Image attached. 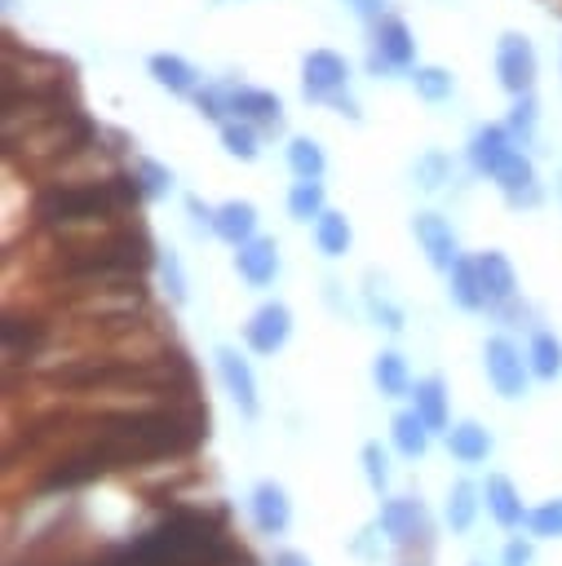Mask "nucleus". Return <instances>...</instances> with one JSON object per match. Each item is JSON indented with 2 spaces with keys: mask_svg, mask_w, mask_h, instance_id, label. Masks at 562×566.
<instances>
[{
  "mask_svg": "<svg viewBox=\"0 0 562 566\" xmlns=\"http://www.w3.org/2000/svg\"><path fill=\"white\" fill-rule=\"evenodd\" d=\"M376 526H381V535H385L394 548H420V544H434L429 509H425L416 495H394V500H385Z\"/></svg>",
  "mask_w": 562,
  "mask_h": 566,
  "instance_id": "nucleus-1",
  "label": "nucleus"
},
{
  "mask_svg": "<svg viewBox=\"0 0 562 566\" xmlns=\"http://www.w3.org/2000/svg\"><path fill=\"white\" fill-rule=\"evenodd\" d=\"M482 363H487V380L500 398H522L527 394V376H531V363L522 358V349L509 340V336H491L482 345Z\"/></svg>",
  "mask_w": 562,
  "mask_h": 566,
  "instance_id": "nucleus-2",
  "label": "nucleus"
},
{
  "mask_svg": "<svg viewBox=\"0 0 562 566\" xmlns=\"http://www.w3.org/2000/svg\"><path fill=\"white\" fill-rule=\"evenodd\" d=\"M412 62H416V40H412L407 22L394 18V13L376 18L372 22V57H367V66L372 71H412Z\"/></svg>",
  "mask_w": 562,
  "mask_h": 566,
  "instance_id": "nucleus-3",
  "label": "nucleus"
},
{
  "mask_svg": "<svg viewBox=\"0 0 562 566\" xmlns=\"http://www.w3.org/2000/svg\"><path fill=\"white\" fill-rule=\"evenodd\" d=\"M535 71H540V62H535L531 40L518 35V31H504L496 40V80L504 84V93H513V97L531 93L535 88Z\"/></svg>",
  "mask_w": 562,
  "mask_h": 566,
  "instance_id": "nucleus-4",
  "label": "nucleus"
},
{
  "mask_svg": "<svg viewBox=\"0 0 562 566\" xmlns=\"http://www.w3.org/2000/svg\"><path fill=\"white\" fill-rule=\"evenodd\" d=\"M350 84V62L332 49H310L301 57V93L310 102H332L336 93H345Z\"/></svg>",
  "mask_w": 562,
  "mask_h": 566,
  "instance_id": "nucleus-5",
  "label": "nucleus"
},
{
  "mask_svg": "<svg viewBox=\"0 0 562 566\" xmlns=\"http://www.w3.org/2000/svg\"><path fill=\"white\" fill-rule=\"evenodd\" d=\"M288 336H292V310L283 301L257 305L252 318L243 323V340H248L252 354H274V349L288 345Z\"/></svg>",
  "mask_w": 562,
  "mask_h": 566,
  "instance_id": "nucleus-6",
  "label": "nucleus"
},
{
  "mask_svg": "<svg viewBox=\"0 0 562 566\" xmlns=\"http://www.w3.org/2000/svg\"><path fill=\"white\" fill-rule=\"evenodd\" d=\"M212 363H217V376H221L226 394L235 398V407H239L248 420H257V416H261V398H257V376H252L248 358H239V349L221 345V349L212 354Z\"/></svg>",
  "mask_w": 562,
  "mask_h": 566,
  "instance_id": "nucleus-7",
  "label": "nucleus"
},
{
  "mask_svg": "<svg viewBox=\"0 0 562 566\" xmlns=\"http://www.w3.org/2000/svg\"><path fill=\"white\" fill-rule=\"evenodd\" d=\"M412 234H416V243H420V252L429 256V265L434 270H451L456 261H460V248H456V234H451V226L438 217V212H416L412 217Z\"/></svg>",
  "mask_w": 562,
  "mask_h": 566,
  "instance_id": "nucleus-8",
  "label": "nucleus"
},
{
  "mask_svg": "<svg viewBox=\"0 0 562 566\" xmlns=\"http://www.w3.org/2000/svg\"><path fill=\"white\" fill-rule=\"evenodd\" d=\"M248 513H252V526H257L261 535H283V531L292 526V500H288V491H283L279 482H270V478L252 486Z\"/></svg>",
  "mask_w": 562,
  "mask_h": 566,
  "instance_id": "nucleus-9",
  "label": "nucleus"
},
{
  "mask_svg": "<svg viewBox=\"0 0 562 566\" xmlns=\"http://www.w3.org/2000/svg\"><path fill=\"white\" fill-rule=\"evenodd\" d=\"M518 150V137L509 133V124H478L469 137V164L482 177H496V168Z\"/></svg>",
  "mask_w": 562,
  "mask_h": 566,
  "instance_id": "nucleus-10",
  "label": "nucleus"
},
{
  "mask_svg": "<svg viewBox=\"0 0 562 566\" xmlns=\"http://www.w3.org/2000/svg\"><path fill=\"white\" fill-rule=\"evenodd\" d=\"M500 190H504V199L513 203V208H535L544 195H540V186H535V164L522 155V150H513L500 168H496V177H491Z\"/></svg>",
  "mask_w": 562,
  "mask_h": 566,
  "instance_id": "nucleus-11",
  "label": "nucleus"
},
{
  "mask_svg": "<svg viewBox=\"0 0 562 566\" xmlns=\"http://www.w3.org/2000/svg\"><path fill=\"white\" fill-rule=\"evenodd\" d=\"M235 270H239V279L252 283V287L274 283V274H279V248H274V239L252 234L248 243H239V248H235Z\"/></svg>",
  "mask_w": 562,
  "mask_h": 566,
  "instance_id": "nucleus-12",
  "label": "nucleus"
},
{
  "mask_svg": "<svg viewBox=\"0 0 562 566\" xmlns=\"http://www.w3.org/2000/svg\"><path fill=\"white\" fill-rule=\"evenodd\" d=\"M482 504H487V513L504 526V531H518V526H527V504H522V495H518V486L504 478V473H491L487 482H482Z\"/></svg>",
  "mask_w": 562,
  "mask_h": 566,
  "instance_id": "nucleus-13",
  "label": "nucleus"
},
{
  "mask_svg": "<svg viewBox=\"0 0 562 566\" xmlns=\"http://www.w3.org/2000/svg\"><path fill=\"white\" fill-rule=\"evenodd\" d=\"M279 97L266 93V88H252V84H230V115L235 119H248L257 128H279Z\"/></svg>",
  "mask_w": 562,
  "mask_h": 566,
  "instance_id": "nucleus-14",
  "label": "nucleus"
},
{
  "mask_svg": "<svg viewBox=\"0 0 562 566\" xmlns=\"http://www.w3.org/2000/svg\"><path fill=\"white\" fill-rule=\"evenodd\" d=\"M478 279H482V292H487V310H500L518 296V274L509 265L504 252H478Z\"/></svg>",
  "mask_w": 562,
  "mask_h": 566,
  "instance_id": "nucleus-15",
  "label": "nucleus"
},
{
  "mask_svg": "<svg viewBox=\"0 0 562 566\" xmlns=\"http://www.w3.org/2000/svg\"><path fill=\"white\" fill-rule=\"evenodd\" d=\"M212 234L226 239L230 248L248 243V239L257 234V208H252L248 199H226V203H217V208H212Z\"/></svg>",
  "mask_w": 562,
  "mask_h": 566,
  "instance_id": "nucleus-16",
  "label": "nucleus"
},
{
  "mask_svg": "<svg viewBox=\"0 0 562 566\" xmlns=\"http://www.w3.org/2000/svg\"><path fill=\"white\" fill-rule=\"evenodd\" d=\"M146 71H150V80H155L159 88H168V93H177V97H186V93L199 88V71H195L181 53H150V57H146Z\"/></svg>",
  "mask_w": 562,
  "mask_h": 566,
  "instance_id": "nucleus-17",
  "label": "nucleus"
},
{
  "mask_svg": "<svg viewBox=\"0 0 562 566\" xmlns=\"http://www.w3.org/2000/svg\"><path fill=\"white\" fill-rule=\"evenodd\" d=\"M447 292L460 310H482L487 305V292H482V279H478V261L473 256H460L451 270H447Z\"/></svg>",
  "mask_w": 562,
  "mask_h": 566,
  "instance_id": "nucleus-18",
  "label": "nucleus"
},
{
  "mask_svg": "<svg viewBox=\"0 0 562 566\" xmlns=\"http://www.w3.org/2000/svg\"><path fill=\"white\" fill-rule=\"evenodd\" d=\"M412 407L420 411V420L438 433V429H447V385H443V376H420L416 385H412Z\"/></svg>",
  "mask_w": 562,
  "mask_h": 566,
  "instance_id": "nucleus-19",
  "label": "nucleus"
},
{
  "mask_svg": "<svg viewBox=\"0 0 562 566\" xmlns=\"http://www.w3.org/2000/svg\"><path fill=\"white\" fill-rule=\"evenodd\" d=\"M447 451H451L460 464H478V460H487V451H491V433H487L478 420H460V424L447 429Z\"/></svg>",
  "mask_w": 562,
  "mask_h": 566,
  "instance_id": "nucleus-20",
  "label": "nucleus"
},
{
  "mask_svg": "<svg viewBox=\"0 0 562 566\" xmlns=\"http://www.w3.org/2000/svg\"><path fill=\"white\" fill-rule=\"evenodd\" d=\"M429 424L420 420V411L416 407H407V411H398L394 420H389V438H394V447L407 455V460H416V455H425V447H429Z\"/></svg>",
  "mask_w": 562,
  "mask_h": 566,
  "instance_id": "nucleus-21",
  "label": "nucleus"
},
{
  "mask_svg": "<svg viewBox=\"0 0 562 566\" xmlns=\"http://www.w3.org/2000/svg\"><path fill=\"white\" fill-rule=\"evenodd\" d=\"M372 380H376V389H381L385 398L412 394V376H407V363H403L398 349H381V354L372 358Z\"/></svg>",
  "mask_w": 562,
  "mask_h": 566,
  "instance_id": "nucleus-22",
  "label": "nucleus"
},
{
  "mask_svg": "<svg viewBox=\"0 0 562 566\" xmlns=\"http://www.w3.org/2000/svg\"><path fill=\"white\" fill-rule=\"evenodd\" d=\"M478 495H482V486H473L469 478L451 482V491H447V526H451V531H469V526H473L478 504H482Z\"/></svg>",
  "mask_w": 562,
  "mask_h": 566,
  "instance_id": "nucleus-23",
  "label": "nucleus"
},
{
  "mask_svg": "<svg viewBox=\"0 0 562 566\" xmlns=\"http://www.w3.org/2000/svg\"><path fill=\"white\" fill-rule=\"evenodd\" d=\"M288 212L296 221H319L327 208H323V181L319 177H296L292 190H288Z\"/></svg>",
  "mask_w": 562,
  "mask_h": 566,
  "instance_id": "nucleus-24",
  "label": "nucleus"
},
{
  "mask_svg": "<svg viewBox=\"0 0 562 566\" xmlns=\"http://www.w3.org/2000/svg\"><path fill=\"white\" fill-rule=\"evenodd\" d=\"M350 221H345V212H323L319 221H314V243H319V252L323 256H345L350 252Z\"/></svg>",
  "mask_w": 562,
  "mask_h": 566,
  "instance_id": "nucleus-25",
  "label": "nucleus"
},
{
  "mask_svg": "<svg viewBox=\"0 0 562 566\" xmlns=\"http://www.w3.org/2000/svg\"><path fill=\"white\" fill-rule=\"evenodd\" d=\"M527 363H531V376L553 380L562 371V340L553 332H535L531 345H527Z\"/></svg>",
  "mask_w": 562,
  "mask_h": 566,
  "instance_id": "nucleus-26",
  "label": "nucleus"
},
{
  "mask_svg": "<svg viewBox=\"0 0 562 566\" xmlns=\"http://www.w3.org/2000/svg\"><path fill=\"white\" fill-rule=\"evenodd\" d=\"M221 146H226V155H235V159H243V164H252L257 155H261V137H257V124H248V119H226L221 124Z\"/></svg>",
  "mask_w": 562,
  "mask_h": 566,
  "instance_id": "nucleus-27",
  "label": "nucleus"
},
{
  "mask_svg": "<svg viewBox=\"0 0 562 566\" xmlns=\"http://www.w3.org/2000/svg\"><path fill=\"white\" fill-rule=\"evenodd\" d=\"M288 168H292L296 177H323V168H327L323 146H319L314 137H292V142H288Z\"/></svg>",
  "mask_w": 562,
  "mask_h": 566,
  "instance_id": "nucleus-28",
  "label": "nucleus"
},
{
  "mask_svg": "<svg viewBox=\"0 0 562 566\" xmlns=\"http://www.w3.org/2000/svg\"><path fill=\"white\" fill-rule=\"evenodd\" d=\"M412 88H416L425 102H447L451 88H456V80H451V71H443V66H412Z\"/></svg>",
  "mask_w": 562,
  "mask_h": 566,
  "instance_id": "nucleus-29",
  "label": "nucleus"
},
{
  "mask_svg": "<svg viewBox=\"0 0 562 566\" xmlns=\"http://www.w3.org/2000/svg\"><path fill=\"white\" fill-rule=\"evenodd\" d=\"M168 186H173V172H168L159 159H137V164H133V190H137L142 199H159Z\"/></svg>",
  "mask_w": 562,
  "mask_h": 566,
  "instance_id": "nucleus-30",
  "label": "nucleus"
},
{
  "mask_svg": "<svg viewBox=\"0 0 562 566\" xmlns=\"http://www.w3.org/2000/svg\"><path fill=\"white\" fill-rule=\"evenodd\" d=\"M527 531H531L535 539H558V535H562V495L535 504V509L527 513Z\"/></svg>",
  "mask_w": 562,
  "mask_h": 566,
  "instance_id": "nucleus-31",
  "label": "nucleus"
},
{
  "mask_svg": "<svg viewBox=\"0 0 562 566\" xmlns=\"http://www.w3.org/2000/svg\"><path fill=\"white\" fill-rule=\"evenodd\" d=\"M195 106H199L204 119L226 124V115H230V84H204V88H195Z\"/></svg>",
  "mask_w": 562,
  "mask_h": 566,
  "instance_id": "nucleus-32",
  "label": "nucleus"
},
{
  "mask_svg": "<svg viewBox=\"0 0 562 566\" xmlns=\"http://www.w3.org/2000/svg\"><path fill=\"white\" fill-rule=\"evenodd\" d=\"M535 119H540L535 97H531V93H518L513 106H509V133L522 137V142H531V137H535Z\"/></svg>",
  "mask_w": 562,
  "mask_h": 566,
  "instance_id": "nucleus-33",
  "label": "nucleus"
},
{
  "mask_svg": "<svg viewBox=\"0 0 562 566\" xmlns=\"http://www.w3.org/2000/svg\"><path fill=\"white\" fill-rule=\"evenodd\" d=\"M416 181H420L425 190H438L443 181H451V159H447L443 150H425V155L416 159Z\"/></svg>",
  "mask_w": 562,
  "mask_h": 566,
  "instance_id": "nucleus-34",
  "label": "nucleus"
},
{
  "mask_svg": "<svg viewBox=\"0 0 562 566\" xmlns=\"http://www.w3.org/2000/svg\"><path fill=\"white\" fill-rule=\"evenodd\" d=\"M358 460H363V473H367V486L372 491H385V482H389V460H385V451H381V442H363V451H358Z\"/></svg>",
  "mask_w": 562,
  "mask_h": 566,
  "instance_id": "nucleus-35",
  "label": "nucleus"
},
{
  "mask_svg": "<svg viewBox=\"0 0 562 566\" xmlns=\"http://www.w3.org/2000/svg\"><path fill=\"white\" fill-rule=\"evenodd\" d=\"M159 274H164V283H168V296L181 305L190 292H186V270H181V261H177V252H173V248L159 256Z\"/></svg>",
  "mask_w": 562,
  "mask_h": 566,
  "instance_id": "nucleus-36",
  "label": "nucleus"
},
{
  "mask_svg": "<svg viewBox=\"0 0 562 566\" xmlns=\"http://www.w3.org/2000/svg\"><path fill=\"white\" fill-rule=\"evenodd\" d=\"M367 310H372V318L385 327V332H403V310L394 305V301H385V296H376L372 287H367Z\"/></svg>",
  "mask_w": 562,
  "mask_h": 566,
  "instance_id": "nucleus-37",
  "label": "nucleus"
},
{
  "mask_svg": "<svg viewBox=\"0 0 562 566\" xmlns=\"http://www.w3.org/2000/svg\"><path fill=\"white\" fill-rule=\"evenodd\" d=\"M500 566H531V544L527 539H509L500 553Z\"/></svg>",
  "mask_w": 562,
  "mask_h": 566,
  "instance_id": "nucleus-38",
  "label": "nucleus"
},
{
  "mask_svg": "<svg viewBox=\"0 0 562 566\" xmlns=\"http://www.w3.org/2000/svg\"><path fill=\"white\" fill-rule=\"evenodd\" d=\"M341 4H350V13H354V18H363V22L385 18V0H341Z\"/></svg>",
  "mask_w": 562,
  "mask_h": 566,
  "instance_id": "nucleus-39",
  "label": "nucleus"
},
{
  "mask_svg": "<svg viewBox=\"0 0 562 566\" xmlns=\"http://www.w3.org/2000/svg\"><path fill=\"white\" fill-rule=\"evenodd\" d=\"M429 557H434V544H420V548H398L394 566H429Z\"/></svg>",
  "mask_w": 562,
  "mask_h": 566,
  "instance_id": "nucleus-40",
  "label": "nucleus"
},
{
  "mask_svg": "<svg viewBox=\"0 0 562 566\" xmlns=\"http://www.w3.org/2000/svg\"><path fill=\"white\" fill-rule=\"evenodd\" d=\"M186 212H190V217H195V226H208V230H212V208H208V203H199V199H195V195H190V199H186Z\"/></svg>",
  "mask_w": 562,
  "mask_h": 566,
  "instance_id": "nucleus-41",
  "label": "nucleus"
},
{
  "mask_svg": "<svg viewBox=\"0 0 562 566\" xmlns=\"http://www.w3.org/2000/svg\"><path fill=\"white\" fill-rule=\"evenodd\" d=\"M274 566H314L305 553H296V548H279L274 553Z\"/></svg>",
  "mask_w": 562,
  "mask_h": 566,
  "instance_id": "nucleus-42",
  "label": "nucleus"
},
{
  "mask_svg": "<svg viewBox=\"0 0 562 566\" xmlns=\"http://www.w3.org/2000/svg\"><path fill=\"white\" fill-rule=\"evenodd\" d=\"M327 106H332V111H341V115H350V119H358V106H354V97H350V93H336Z\"/></svg>",
  "mask_w": 562,
  "mask_h": 566,
  "instance_id": "nucleus-43",
  "label": "nucleus"
},
{
  "mask_svg": "<svg viewBox=\"0 0 562 566\" xmlns=\"http://www.w3.org/2000/svg\"><path fill=\"white\" fill-rule=\"evenodd\" d=\"M469 566H482V562H469Z\"/></svg>",
  "mask_w": 562,
  "mask_h": 566,
  "instance_id": "nucleus-44",
  "label": "nucleus"
}]
</instances>
